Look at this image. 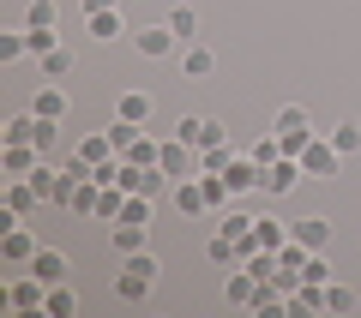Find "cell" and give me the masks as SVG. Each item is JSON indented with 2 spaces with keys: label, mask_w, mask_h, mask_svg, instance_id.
<instances>
[{
  "label": "cell",
  "mask_w": 361,
  "mask_h": 318,
  "mask_svg": "<svg viewBox=\"0 0 361 318\" xmlns=\"http://www.w3.org/2000/svg\"><path fill=\"white\" fill-rule=\"evenodd\" d=\"M163 25H169V30H175V37H180V42H199V13H193V6H175V13H169V18H163Z\"/></svg>",
  "instance_id": "obj_26"
},
{
  "label": "cell",
  "mask_w": 361,
  "mask_h": 318,
  "mask_svg": "<svg viewBox=\"0 0 361 318\" xmlns=\"http://www.w3.org/2000/svg\"><path fill=\"white\" fill-rule=\"evenodd\" d=\"M0 258H6V265H30V258H37V234H30L25 222L0 229Z\"/></svg>",
  "instance_id": "obj_8"
},
{
  "label": "cell",
  "mask_w": 361,
  "mask_h": 318,
  "mask_svg": "<svg viewBox=\"0 0 361 318\" xmlns=\"http://www.w3.org/2000/svg\"><path fill=\"white\" fill-rule=\"evenodd\" d=\"M109 139H115V151L127 156L133 144H139V120H121V115H115V120H109Z\"/></svg>",
  "instance_id": "obj_30"
},
{
  "label": "cell",
  "mask_w": 361,
  "mask_h": 318,
  "mask_svg": "<svg viewBox=\"0 0 361 318\" xmlns=\"http://www.w3.org/2000/svg\"><path fill=\"white\" fill-rule=\"evenodd\" d=\"M157 163H163V174H169V180L199 174V151H193L187 139H180V132H175V139H163V156H157Z\"/></svg>",
  "instance_id": "obj_6"
},
{
  "label": "cell",
  "mask_w": 361,
  "mask_h": 318,
  "mask_svg": "<svg viewBox=\"0 0 361 318\" xmlns=\"http://www.w3.org/2000/svg\"><path fill=\"white\" fill-rule=\"evenodd\" d=\"M180 139H187V144H193V151H211V144H223V139H229V132H223V120H211V115H187V120H180Z\"/></svg>",
  "instance_id": "obj_11"
},
{
  "label": "cell",
  "mask_w": 361,
  "mask_h": 318,
  "mask_svg": "<svg viewBox=\"0 0 361 318\" xmlns=\"http://www.w3.org/2000/svg\"><path fill=\"white\" fill-rule=\"evenodd\" d=\"M0 139H6V144H30V139H37V108H30V115H13L6 127H0Z\"/></svg>",
  "instance_id": "obj_25"
},
{
  "label": "cell",
  "mask_w": 361,
  "mask_h": 318,
  "mask_svg": "<svg viewBox=\"0 0 361 318\" xmlns=\"http://www.w3.org/2000/svg\"><path fill=\"white\" fill-rule=\"evenodd\" d=\"M25 25H37V30H54V25H61V6H54V0H37V6L25 13Z\"/></svg>",
  "instance_id": "obj_32"
},
{
  "label": "cell",
  "mask_w": 361,
  "mask_h": 318,
  "mask_svg": "<svg viewBox=\"0 0 361 318\" xmlns=\"http://www.w3.org/2000/svg\"><path fill=\"white\" fill-rule=\"evenodd\" d=\"M283 241H289V229H283L277 217H259V222H253V246H259V253H277Z\"/></svg>",
  "instance_id": "obj_22"
},
{
  "label": "cell",
  "mask_w": 361,
  "mask_h": 318,
  "mask_svg": "<svg viewBox=\"0 0 361 318\" xmlns=\"http://www.w3.org/2000/svg\"><path fill=\"white\" fill-rule=\"evenodd\" d=\"M109 241H115L121 258H133V253H145V241H151V222H115V229H109Z\"/></svg>",
  "instance_id": "obj_14"
},
{
  "label": "cell",
  "mask_w": 361,
  "mask_h": 318,
  "mask_svg": "<svg viewBox=\"0 0 361 318\" xmlns=\"http://www.w3.org/2000/svg\"><path fill=\"white\" fill-rule=\"evenodd\" d=\"M42 312H49V318H73V312H78V294L66 288V282H54V288H49V306H42Z\"/></svg>",
  "instance_id": "obj_27"
},
{
  "label": "cell",
  "mask_w": 361,
  "mask_h": 318,
  "mask_svg": "<svg viewBox=\"0 0 361 318\" xmlns=\"http://www.w3.org/2000/svg\"><path fill=\"white\" fill-rule=\"evenodd\" d=\"M235 156H241V151H235L229 139H223V144H211V151H199V174H223V168H229Z\"/></svg>",
  "instance_id": "obj_23"
},
{
  "label": "cell",
  "mask_w": 361,
  "mask_h": 318,
  "mask_svg": "<svg viewBox=\"0 0 361 318\" xmlns=\"http://www.w3.org/2000/svg\"><path fill=\"white\" fill-rule=\"evenodd\" d=\"M18 54H30L25 49V30H0V61H18Z\"/></svg>",
  "instance_id": "obj_36"
},
{
  "label": "cell",
  "mask_w": 361,
  "mask_h": 318,
  "mask_svg": "<svg viewBox=\"0 0 361 318\" xmlns=\"http://www.w3.org/2000/svg\"><path fill=\"white\" fill-rule=\"evenodd\" d=\"M54 132H61V120H42V115H37V139H30V144L49 156V151H54Z\"/></svg>",
  "instance_id": "obj_37"
},
{
  "label": "cell",
  "mask_w": 361,
  "mask_h": 318,
  "mask_svg": "<svg viewBox=\"0 0 361 318\" xmlns=\"http://www.w3.org/2000/svg\"><path fill=\"white\" fill-rule=\"evenodd\" d=\"M151 108H157L151 90H121V102H115V115H121V120H139V127L151 120Z\"/></svg>",
  "instance_id": "obj_19"
},
{
  "label": "cell",
  "mask_w": 361,
  "mask_h": 318,
  "mask_svg": "<svg viewBox=\"0 0 361 318\" xmlns=\"http://www.w3.org/2000/svg\"><path fill=\"white\" fill-rule=\"evenodd\" d=\"M90 6H121V0H85V13H90Z\"/></svg>",
  "instance_id": "obj_40"
},
{
  "label": "cell",
  "mask_w": 361,
  "mask_h": 318,
  "mask_svg": "<svg viewBox=\"0 0 361 318\" xmlns=\"http://www.w3.org/2000/svg\"><path fill=\"white\" fill-rule=\"evenodd\" d=\"M307 180V168H301V156H277V163L265 168V180H259V192H271V198H289V192Z\"/></svg>",
  "instance_id": "obj_4"
},
{
  "label": "cell",
  "mask_w": 361,
  "mask_h": 318,
  "mask_svg": "<svg viewBox=\"0 0 361 318\" xmlns=\"http://www.w3.org/2000/svg\"><path fill=\"white\" fill-rule=\"evenodd\" d=\"M37 163H42V151H37V144H0V174H6V180L37 174Z\"/></svg>",
  "instance_id": "obj_7"
},
{
  "label": "cell",
  "mask_w": 361,
  "mask_h": 318,
  "mask_svg": "<svg viewBox=\"0 0 361 318\" xmlns=\"http://www.w3.org/2000/svg\"><path fill=\"white\" fill-rule=\"evenodd\" d=\"M271 132L283 139V156H301L313 144V115L301 108V102H283V108L271 115Z\"/></svg>",
  "instance_id": "obj_2"
},
{
  "label": "cell",
  "mask_w": 361,
  "mask_h": 318,
  "mask_svg": "<svg viewBox=\"0 0 361 318\" xmlns=\"http://www.w3.org/2000/svg\"><path fill=\"white\" fill-rule=\"evenodd\" d=\"M301 276H307V282H331V265H325V253H313V258H307V270H301Z\"/></svg>",
  "instance_id": "obj_39"
},
{
  "label": "cell",
  "mask_w": 361,
  "mask_h": 318,
  "mask_svg": "<svg viewBox=\"0 0 361 318\" xmlns=\"http://www.w3.org/2000/svg\"><path fill=\"white\" fill-rule=\"evenodd\" d=\"M30 108H37L42 120H66V108H73V102H66V90H61V84L49 78V84L37 90V102H30Z\"/></svg>",
  "instance_id": "obj_18"
},
{
  "label": "cell",
  "mask_w": 361,
  "mask_h": 318,
  "mask_svg": "<svg viewBox=\"0 0 361 318\" xmlns=\"http://www.w3.org/2000/svg\"><path fill=\"white\" fill-rule=\"evenodd\" d=\"M6 306H13V312H42V306H49V282H42L37 270L18 276V282H6Z\"/></svg>",
  "instance_id": "obj_5"
},
{
  "label": "cell",
  "mask_w": 361,
  "mask_h": 318,
  "mask_svg": "<svg viewBox=\"0 0 361 318\" xmlns=\"http://www.w3.org/2000/svg\"><path fill=\"white\" fill-rule=\"evenodd\" d=\"M175 210H180V217H199V210H205V192H199V174L175 180Z\"/></svg>",
  "instance_id": "obj_20"
},
{
  "label": "cell",
  "mask_w": 361,
  "mask_h": 318,
  "mask_svg": "<svg viewBox=\"0 0 361 318\" xmlns=\"http://www.w3.org/2000/svg\"><path fill=\"white\" fill-rule=\"evenodd\" d=\"M325 312H355V288L349 282H325Z\"/></svg>",
  "instance_id": "obj_28"
},
{
  "label": "cell",
  "mask_w": 361,
  "mask_h": 318,
  "mask_svg": "<svg viewBox=\"0 0 361 318\" xmlns=\"http://www.w3.org/2000/svg\"><path fill=\"white\" fill-rule=\"evenodd\" d=\"M289 234H295V241L307 246V253H325V246H331V217H301Z\"/></svg>",
  "instance_id": "obj_15"
},
{
  "label": "cell",
  "mask_w": 361,
  "mask_h": 318,
  "mask_svg": "<svg viewBox=\"0 0 361 318\" xmlns=\"http://www.w3.org/2000/svg\"><path fill=\"white\" fill-rule=\"evenodd\" d=\"M37 204H42V192L30 186V174H25V180H6V210L25 217V210H37Z\"/></svg>",
  "instance_id": "obj_21"
},
{
  "label": "cell",
  "mask_w": 361,
  "mask_h": 318,
  "mask_svg": "<svg viewBox=\"0 0 361 318\" xmlns=\"http://www.w3.org/2000/svg\"><path fill=\"white\" fill-rule=\"evenodd\" d=\"M223 294H229V306H241V312H247V306H259V294H265V282H259L253 276V270H229V282H223Z\"/></svg>",
  "instance_id": "obj_10"
},
{
  "label": "cell",
  "mask_w": 361,
  "mask_h": 318,
  "mask_svg": "<svg viewBox=\"0 0 361 318\" xmlns=\"http://www.w3.org/2000/svg\"><path fill=\"white\" fill-rule=\"evenodd\" d=\"M301 168H307V180H337L343 174V151H337L325 132H313V144L301 151Z\"/></svg>",
  "instance_id": "obj_3"
},
{
  "label": "cell",
  "mask_w": 361,
  "mask_h": 318,
  "mask_svg": "<svg viewBox=\"0 0 361 318\" xmlns=\"http://www.w3.org/2000/svg\"><path fill=\"white\" fill-rule=\"evenodd\" d=\"M223 180H229V192H235V198H241V192H253V186H259V180H265V168H259V163H253V156H247V151H241V156H235V163H229V168H223Z\"/></svg>",
  "instance_id": "obj_13"
},
{
  "label": "cell",
  "mask_w": 361,
  "mask_h": 318,
  "mask_svg": "<svg viewBox=\"0 0 361 318\" xmlns=\"http://www.w3.org/2000/svg\"><path fill=\"white\" fill-rule=\"evenodd\" d=\"M85 30H90V42H115L121 30H127V25H121V6H90Z\"/></svg>",
  "instance_id": "obj_12"
},
{
  "label": "cell",
  "mask_w": 361,
  "mask_h": 318,
  "mask_svg": "<svg viewBox=\"0 0 361 318\" xmlns=\"http://www.w3.org/2000/svg\"><path fill=\"white\" fill-rule=\"evenodd\" d=\"M205 253H211V265H241V246H235V241H229L223 229L211 234V246H205Z\"/></svg>",
  "instance_id": "obj_29"
},
{
  "label": "cell",
  "mask_w": 361,
  "mask_h": 318,
  "mask_svg": "<svg viewBox=\"0 0 361 318\" xmlns=\"http://www.w3.org/2000/svg\"><path fill=\"white\" fill-rule=\"evenodd\" d=\"M25 270H37V276L54 288V282H66V253H54V246H37V258H30Z\"/></svg>",
  "instance_id": "obj_16"
},
{
  "label": "cell",
  "mask_w": 361,
  "mask_h": 318,
  "mask_svg": "<svg viewBox=\"0 0 361 318\" xmlns=\"http://www.w3.org/2000/svg\"><path fill=\"white\" fill-rule=\"evenodd\" d=\"M157 276H163V265H157V258H151V246H145V253H133L127 265H121V276H115V294H121L127 306H139V300H151Z\"/></svg>",
  "instance_id": "obj_1"
},
{
  "label": "cell",
  "mask_w": 361,
  "mask_h": 318,
  "mask_svg": "<svg viewBox=\"0 0 361 318\" xmlns=\"http://www.w3.org/2000/svg\"><path fill=\"white\" fill-rule=\"evenodd\" d=\"M25 49H30V54L42 61L49 49H61V30H37V25H25Z\"/></svg>",
  "instance_id": "obj_31"
},
{
  "label": "cell",
  "mask_w": 361,
  "mask_h": 318,
  "mask_svg": "<svg viewBox=\"0 0 361 318\" xmlns=\"http://www.w3.org/2000/svg\"><path fill=\"white\" fill-rule=\"evenodd\" d=\"M121 222H151V198H127V210H121Z\"/></svg>",
  "instance_id": "obj_38"
},
{
  "label": "cell",
  "mask_w": 361,
  "mask_h": 318,
  "mask_svg": "<svg viewBox=\"0 0 361 318\" xmlns=\"http://www.w3.org/2000/svg\"><path fill=\"white\" fill-rule=\"evenodd\" d=\"M133 42H139V54H145V61H169L180 37H175L169 25H145V30H133Z\"/></svg>",
  "instance_id": "obj_9"
},
{
  "label": "cell",
  "mask_w": 361,
  "mask_h": 318,
  "mask_svg": "<svg viewBox=\"0 0 361 318\" xmlns=\"http://www.w3.org/2000/svg\"><path fill=\"white\" fill-rule=\"evenodd\" d=\"M217 72V54L205 49V42H187V54H180V78H211Z\"/></svg>",
  "instance_id": "obj_17"
},
{
  "label": "cell",
  "mask_w": 361,
  "mask_h": 318,
  "mask_svg": "<svg viewBox=\"0 0 361 318\" xmlns=\"http://www.w3.org/2000/svg\"><path fill=\"white\" fill-rule=\"evenodd\" d=\"M66 72H73V54H66V49H49V54H42V78H66Z\"/></svg>",
  "instance_id": "obj_35"
},
{
  "label": "cell",
  "mask_w": 361,
  "mask_h": 318,
  "mask_svg": "<svg viewBox=\"0 0 361 318\" xmlns=\"http://www.w3.org/2000/svg\"><path fill=\"white\" fill-rule=\"evenodd\" d=\"M247 156H253L259 168H271V163H277V156H283V139H277V132H265V139H259V144H253V151H247Z\"/></svg>",
  "instance_id": "obj_33"
},
{
  "label": "cell",
  "mask_w": 361,
  "mask_h": 318,
  "mask_svg": "<svg viewBox=\"0 0 361 318\" xmlns=\"http://www.w3.org/2000/svg\"><path fill=\"white\" fill-rule=\"evenodd\" d=\"M325 139H331L343 156H355L361 151V120H337V127H325Z\"/></svg>",
  "instance_id": "obj_24"
},
{
  "label": "cell",
  "mask_w": 361,
  "mask_h": 318,
  "mask_svg": "<svg viewBox=\"0 0 361 318\" xmlns=\"http://www.w3.org/2000/svg\"><path fill=\"white\" fill-rule=\"evenodd\" d=\"M157 156H163V144H157L151 132H139V144H133V151H127V163H145V168H151Z\"/></svg>",
  "instance_id": "obj_34"
}]
</instances>
